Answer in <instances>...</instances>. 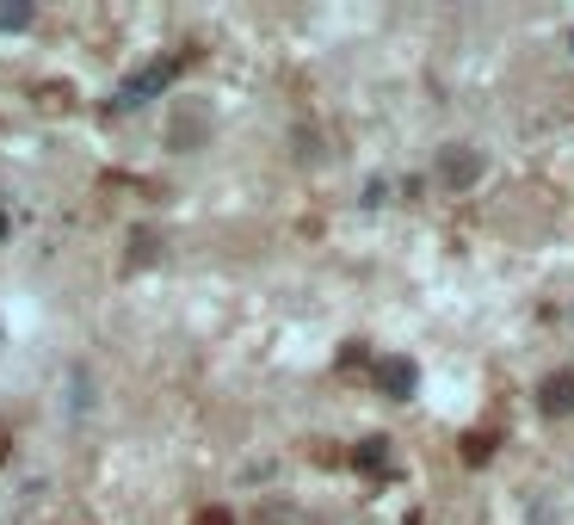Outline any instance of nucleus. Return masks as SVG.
I'll return each instance as SVG.
<instances>
[{
  "label": "nucleus",
  "mask_w": 574,
  "mask_h": 525,
  "mask_svg": "<svg viewBox=\"0 0 574 525\" xmlns=\"http://www.w3.org/2000/svg\"><path fill=\"white\" fill-rule=\"evenodd\" d=\"M544 408H550V414H574V371L544 377Z\"/></svg>",
  "instance_id": "obj_4"
},
{
  "label": "nucleus",
  "mask_w": 574,
  "mask_h": 525,
  "mask_svg": "<svg viewBox=\"0 0 574 525\" xmlns=\"http://www.w3.org/2000/svg\"><path fill=\"white\" fill-rule=\"evenodd\" d=\"M414 383H420V377H414V365H408V359H377V390H383V396L408 402V396H414Z\"/></svg>",
  "instance_id": "obj_3"
},
{
  "label": "nucleus",
  "mask_w": 574,
  "mask_h": 525,
  "mask_svg": "<svg viewBox=\"0 0 574 525\" xmlns=\"http://www.w3.org/2000/svg\"><path fill=\"white\" fill-rule=\"evenodd\" d=\"M19 25H31V7H0V31H19Z\"/></svg>",
  "instance_id": "obj_6"
},
{
  "label": "nucleus",
  "mask_w": 574,
  "mask_h": 525,
  "mask_svg": "<svg viewBox=\"0 0 574 525\" xmlns=\"http://www.w3.org/2000/svg\"><path fill=\"white\" fill-rule=\"evenodd\" d=\"M358 458H365L371 470H383V464H389V451H383V439H365V445H358Z\"/></svg>",
  "instance_id": "obj_5"
},
{
  "label": "nucleus",
  "mask_w": 574,
  "mask_h": 525,
  "mask_svg": "<svg viewBox=\"0 0 574 525\" xmlns=\"http://www.w3.org/2000/svg\"><path fill=\"white\" fill-rule=\"evenodd\" d=\"M173 75H179V62H149V68H142V75H130V81L118 87V99H112V105H118V112H130V105L155 99V93H161V87H167Z\"/></svg>",
  "instance_id": "obj_1"
},
{
  "label": "nucleus",
  "mask_w": 574,
  "mask_h": 525,
  "mask_svg": "<svg viewBox=\"0 0 574 525\" xmlns=\"http://www.w3.org/2000/svg\"><path fill=\"white\" fill-rule=\"evenodd\" d=\"M198 525H229V513H204V519H198Z\"/></svg>",
  "instance_id": "obj_8"
},
{
  "label": "nucleus",
  "mask_w": 574,
  "mask_h": 525,
  "mask_svg": "<svg viewBox=\"0 0 574 525\" xmlns=\"http://www.w3.org/2000/svg\"><path fill=\"white\" fill-rule=\"evenodd\" d=\"M260 525H297V513H266Z\"/></svg>",
  "instance_id": "obj_7"
},
{
  "label": "nucleus",
  "mask_w": 574,
  "mask_h": 525,
  "mask_svg": "<svg viewBox=\"0 0 574 525\" xmlns=\"http://www.w3.org/2000/svg\"><path fill=\"white\" fill-rule=\"evenodd\" d=\"M439 180H445L451 192L476 186V180H482V155H476V149H445V155H439Z\"/></svg>",
  "instance_id": "obj_2"
},
{
  "label": "nucleus",
  "mask_w": 574,
  "mask_h": 525,
  "mask_svg": "<svg viewBox=\"0 0 574 525\" xmlns=\"http://www.w3.org/2000/svg\"><path fill=\"white\" fill-rule=\"evenodd\" d=\"M0 235H7V217H0Z\"/></svg>",
  "instance_id": "obj_9"
},
{
  "label": "nucleus",
  "mask_w": 574,
  "mask_h": 525,
  "mask_svg": "<svg viewBox=\"0 0 574 525\" xmlns=\"http://www.w3.org/2000/svg\"><path fill=\"white\" fill-rule=\"evenodd\" d=\"M568 44H574V38H568Z\"/></svg>",
  "instance_id": "obj_10"
}]
</instances>
